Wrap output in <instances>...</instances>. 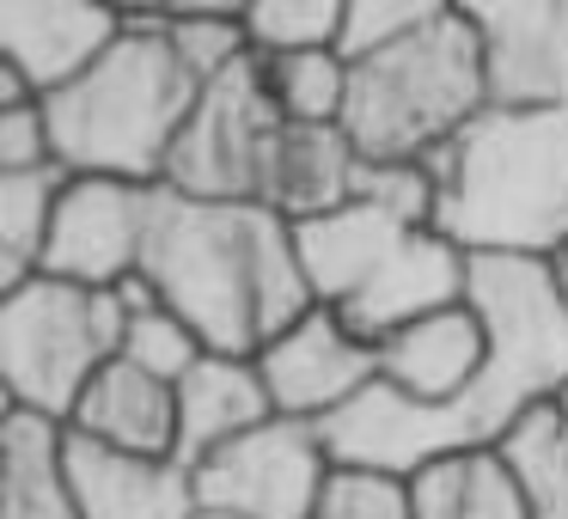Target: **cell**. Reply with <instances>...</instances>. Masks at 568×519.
I'll use <instances>...</instances> for the list:
<instances>
[{"label":"cell","instance_id":"obj_1","mask_svg":"<svg viewBox=\"0 0 568 519\" xmlns=\"http://www.w3.org/2000/svg\"><path fill=\"white\" fill-rule=\"evenodd\" d=\"M470 306L489 324V367L458 404L422 409L373 385L336 421L324 446L336 465H373L416 477L422 465L453 452H495L519 416L556 404L568 385V306L556 299L550 269L526 257H470Z\"/></svg>","mask_w":568,"mask_h":519},{"label":"cell","instance_id":"obj_2","mask_svg":"<svg viewBox=\"0 0 568 519\" xmlns=\"http://www.w3.org/2000/svg\"><path fill=\"white\" fill-rule=\"evenodd\" d=\"M141 275L209 355L257 360L318 299L300 269L294 221L263 202H196L160 184Z\"/></svg>","mask_w":568,"mask_h":519},{"label":"cell","instance_id":"obj_3","mask_svg":"<svg viewBox=\"0 0 568 519\" xmlns=\"http://www.w3.org/2000/svg\"><path fill=\"white\" fill-rule=\"evenodd\" d=\"M416 165L434 177V233L465 257L544 263L568 245V111H483Z\"/></svg>","mask_w":568,"mask_h":519},{"label":"cell","instance_id":"obj_4","mask_svg":"<svg viewBox=\"0 0 568 519\" xmlns=\"http://www.w3.org/2000/svg\"><path fill=\"white\" fill-rule=\"evenodd\" d=\"M294 245L312 299L373 348L428 312L465 306L470 294V257L453 238L373 202H348L324 221L294 226Z\"/></svg>","mask_w":568,"mask_h":519},{"label":"cell","instance_id":"obj_5","mask_svg":"<svg viewBox=\"0 0 568 519\" xmlns=\"http://www.w3.org/2000/svg\"><path fill=\"white\" fill-rule=\"evenodd\" d=\"M202 104V80L184 68L172 38H129L68 92L43 99L55 165L68 177L165 184L178 135Z\"/></svg>","mask_w":568,"mask_h":519},{"label":"cell","instance_id":"obj_6","mask_svg":"<svg viewBox=\"0 0 568 519\" xmlns=\"http://www.w3.org/2000/svg\"><path fill=\"white\" fill-rule=\"evenodd\" d=\"M489 111L483 92V50L465 7L446 0L428 26L348 62L343 135L373 165H416L434 147L458 141Z\"/></svg>","mask_w":568,"mask_h":519},{"label":"cell","instance_id":"obj_7","mask_svg":"<svg viewBox=\"0 0 568 519\" xmlns=\"http://www.w3.org/2000/svg\"><path fill=\"white\" fill-rule=\"evenodd\" d=\"M123 299L104 287H74L55 275H31L26 287L0 294V385L7 409H26L43 421H74L87 385L123 355L129 336Z\"/></svg>","mask_w":568,"mask_h":519},{"label":"cell","instance_id":"obj_8","mask_svg":"<svg viewBox=\"0 0 568 519\" xmlns=\"http://www.w3.org/2000/svg\"><path fill=\"white\" fill-rule=\"evenodd\" d=\"M287 116L270 104L257 74V55L214 86H202L196 116L178 135V153L165 165V190L196 202H263V172H270V147L282 135Z\"/></svg>","mask_w":568,"mask_h":519},{"label":"cell","instance_id":"obj_9","mask_svg":"<svg viewBox=\"0 0 568 519\" xmlns=\"http://www.w3.org/2000/svg\"><path fill=\"white\" fill-rule=\"evenodd\" d=\"M336 458L324 446V428L312 421H263V428L239 434L233 446L209 452L190 477H196V501L221 507L239 519H318L324 482H331Z\"/></svg>","mask_w":568,"mask_h":519},{"label":"cell","instance_id":"obj_10","mask_svg":"<svg viewBox=\"0 0 568 519\" xmlns=\"http://www.w3.org/2000/svg\"><path fill=\"white\" fill-rule=\"evenodd\" d=\"M489 111H568V0H458Z\"/></svg>","mask_w":568,"mask_h":519},{"label":"cell","instance_id":"obj_11","mask_svg":"<svg viewBox=\"0 0 568 519\" xmlns=\"http://www.w3.org/2000/svg\"><path fill=\"white\" fill-rule=\"evenodd\" d=\"M153 196L160 184H116V177H68L62 208H55L50 245H43V275L74 287H123L141 275L153 226Z\"/></svg>","mask_w":568,"mask_h":519},{"label":"cell","instance_id":"obj_12","mask_svg":"<svg viewBox=\"0 0 568 519\" xmlns=\"http://www.w3.org/2000/svg\"><path fill=\"white\" fill-rule=\"evenodd\" d=\"M257 373L270 385L275 416L287 421H336L361 391L379 385V348L361 343L336 312L312 306L300 324H287L270 348L257 355Z\"/></svg>","mask_w":568,"mask_h":519},{"label":"cell","instance_id":"obj_13","mask_svg":"<svg viewBox=\"0 0 568 519\" xmlns=\"http://www.w3.org/2000/svg\"><path fill=\"white\" fill-rule=\"evenodd\" d=\"M116 43H123V13L116 7H87V0H0V62L13 68L38 99L68 92Z\"/></svg>","mask_w":568,"mask_h":519},{"label":"cell","instance_id":"obj_14","mask_svg":"<svg viewBox=\"0 0 568 519\" xmlns=\"http://www.w3.org/2000/svg\"><path fill=\"white\" fill-rule=\"evenodd\" d=\"M483 367H489V324L470 299L428 312V318L404 324L379 343V385L422 409L458 404Z\"/></svg>","mask_w":568,"mask_h":519},{"label":"cell","instance_id":"obj_15","mask_svg":"<svg viewBox=\"0 0 568 519\" xmlns=\"http://www.w3.org/2000/svg\"><path fill=\"white\" fill-rule=\"evenodd\" d=\"M80 519H196V477L178 458H135L68 428Z\"/></svg>","mask_w":568,"mask_h":519},{"label":"cell","instance_id":"obj_16","mask_svg":"<svg viewBox=\"0 0 568 519\" xmlns=\"http://www.w3.org/2000/svg\"><path fill=\"white\" fill-rule=\"evenodd\" d=\"M355 165L361 153L348 147L343 123H282L263 172V208L294 226L324 221L355 202Z\"/></svg>","mask_w":568,"mask_h":519},{"label":"cell","instance_id":"obj_17","mask_svg":"<svg viewBox=\"0 0 568 519\" xmlns=\"http://www.w3.org/2000/svg\"><path fill=\"white\" fill-rule=\"evenodd\" d=\"M263 421H275V404L257 360L202 355L196 373L178 385V465L196 470L209 452L233 446L239 434L263 428Z\"/></svg>","mask_w":568,"mask_h":519},{"label":"cell","instance_id":"obj_18","mask_svg":"<svg viewBox=\"0 0 568 519\" xmlns=\"http://www.w3.org/2000/svg\"><path fill=\"white\" fill-rule=\"evenodd\" d=\"M74 434L111 446V452H135V458H178V385L153 379V373L129 367L123 355L87 385L80 397Z\"/></svg>","mask_w":568,"mask_h":519},{"label":"cell","instance_id":"obj_19","mask_svg":"<svg viewBox=\"0 0 568 519\" xmlns=\"http://www.w3.org/2000/svg\"><path fill=\"white\" fill-rule=\"evenodd\" d=\"M0 519H80L62 421L26 409L0 416Z\"/></svg>","mask_w":568,"mask_h":519},{"label":"cell","instance_id":"obj_20","mask_svg":"<svg viewBox=\"0 0 568 519\" xmlns=\"http://www.w3.org/2000/svg\"><path fill=\"white\" fill-rule=\"evenodd\" d=\"M416 519H531L501 452H453L409 477Z\"/></svg>","mask_w":568,"mask_h":519},{"label":"cell","instance_id":"obj_21","mask_svg":"<svg viewBox=\"0 0 568 519\" xmlns=\"http://www.w3.org/2000/svg\"><path fill=\"white\" fill-rule=\"evenodd\" d=\"M62 190H68L62 165L0 177V294H13L31 275H43V245H50Z\"/></svg>","mask_w":568,"mask_h":519},{"label":"cell","instance_id":"obj_22","mask_svg":"<svg viewBox=\"0 0 568 519\" xmlns=\"http://www.w3.org/2000/svg\"><path fill=\"white\" fill-rule=\"evenodd\" d=\"M495 452L514 470L531 519H568V416L562 409L538 404L531 416H519L507 428V440Z\"/></svg>","mask_w":568,"mask_h":519},{"label":"cell","instance_id":"obj_23","mask_svg":"<svg viewBox=\"0 0 568 519\" xmlns=\"http://www.w3.org/2000/svg\"><path fill=\"white\" fill-rule=\"evenodd\" d=\"M257 74L270 104L287 123H343L348 104V62L336 50L312 55H257Z\"/></svg>","mask_w":568,"mask_h":519},{"label":"cell","instance_id":"obj_24","mask_svg":"<svg viewBox=\"0 0 568 519\" xmlns=\"http://www.w3.org/2000/svg\"><path fill=\"white\" fill-rule=\"evenodd\" d=\"M251 55H312L343 43V7L336 0H270L245 7Z\"/></svg>","mask_w":568,"mask_h":519},{"label":"cell","instance_id":"obj_25","mask_svg":"<svg viewBox=\"0 0 568 519\" xmlns=\"http://www.w3.org/2000/svg\"><path fill=\"white\" fill-rule=\"evenodd\" d=\"M172 50L184 55V68L214 86L221 74L251 62V38H245V13L233 7H196V13H172Z\"/></svg>","mask_w":568,"mask_h":519},{"label":"cell","instance_id":"obj_26","mask_svg":"<svg viewBox=\"0 0 568 519\" xmlns=\"http://www.w3.org/2000/svg\"><path fill=\"white\" fill-rule=\"evenodd\" d=\"M318 519H416V495L409 477L373 465H336L324 482Z\"/></svg>","mask_w":568,"mask_h":519},{"label":"cell","instance_id":"obj_27","mask_svg":"<svg viewBox=\"0 0 568 519\" xmlns=\"http://www.w3.org/2000/svg\"><path fill=\"white\" fill-rule=\"evenodd\" d=\"M209 355L202 348V336L190 330L178 312H148V318H135L129 324V336H123V360L129 367H141V373H153V379H165V385H184L190 373H196V360Z\"/></svg>","mask_w":568,"mask_h":519},{"label":"cell","instance_id":"obj_28","mask_svg":"<svg viewBox=\"0 0 568 519\" xmlns=\"http://www.w3.org/2000/svg\"><path fill=\"white\" fill-rule=\"evenodd\" d=\"M440 7L446 0H348L336 55H343V62H361V55H373V50H392L397 38H409L416 26H428Z\"/></svg>","mask_w":568,"mask_h":519},{"label":"cell","instance_id":"obj_29","mask_svg":"<svg viewBox=\"0 0 568 519\" xmlns=\"http://www.w3.org/2000/svg\"><path fill=\"white\" fill-rule=\"evenodd\" d=\"M355 202H373V208L397 214V221L434 226V177L422 165H355Z\"/></svg>","mask_w":568,"mask_h":519},{"label":"cell","instance_id":"obj_30","mask_svg":"<svg viewBox=\"0 0 568 519\" xmlns=\"http://www.w3.org/2000/svg\"><path fill=\"white\" fill-rule=\"evenodd\" d=\"M50 165H55V141H50V116H43V104L0 111V177L50 172Z\"/></svg>","mask_w":568,"mask_h":519},{"label":"cell","instance_id":"obj_31","mask_svg":"<svg viewBox=\"0 0 568 519\" xmlns=\"http://www.w3.org/2000/svg\"><path fill=\"white\" fill-rule=\"evenodd\" d=\"M544 269H550V287H556V299L568 306V245H562V251H550V257H544Z\"/></svg>","mask_w":568,"mask_h":519},{"label":"cell","instance_id":"obj_32","mask_svg":"<svg viewBox=\"0 0 568 519\" xmlns=\"http://www.w3.org/2000/svg\"><path fill=\"white\" fill-rule=\"evenodd\" d=\"M196 519H239V513H221V507H196Z\"/></svg>","mask_w":568,"mask_h":519},{"label":"cell","instance_id":"obj_33","mask_svg":"<svg viewBox=\"0 0 568 519\" xmlns=\"http://www.w3.org/2000/svg\"><path fill=\"white\" fill-rule=\"evenodd\" d=\"M556 409H562V416H568V385H562V391H556Z\"/></svg>","mask_w":568,"mask_h":519}]
</instances>
